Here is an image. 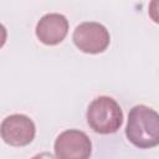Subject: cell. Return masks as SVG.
Instances as JSON below:
<instances>
[{
  "mask_svg": "<svg viewBox=\"0 0 159 159\" xmlns=\"http://www.w3.org/2000/svg\"><path fill=\"white\" fill-rule=\"evenodd\" d=\"M53 149L57 159H89L92 143L84 132L67 129L58 134Z\"/></svg>",
  "mask_w": 159,
  "mask_h": 159,
  "instance_id": "cell-4",
  "label": "cell"
},
{
  "mask_svg": "<svg viewBox=\"0 0 159 159\" xmlns=\"http://www.w3.org/2000/svg\"><path fill=\"white\" fill-rule=\"evenodd\" d=\"M68 32V20L62 14L50 12L43 15L36 25L37 39L48 46L60 43Z\"/></svg>",
  "mask_w": 159,
  "mask_h": 159,
  "instance_id": "cell-6",
  "label": "cell"
},
{
  "mask_svg": "<svg viewBox=\"0 0 159 159\" xmlns=\"http://www.w3.org/2000/svg\"><path fill=\"white\" fill-rule=\"evenodd\" d=\"M72 40L77 48L82 52L99 53L107 50L111 36L108 30L102 24L96 21H86L75 29Z\"/></svg>",
  "mask_w": 159,
  "mask_h": 159,
  "instance_id": "cell-3",
  "label": "cell"
},
{
  "mask_svg": "<svg viewBox=\"0 0 159 159\" xmlns=\"http://www.w3.org/2000/svg\"><path fill=\"white\" fill-rule=\"evenodd\" d=\"M148 14L154 22L159 24V0H153L149 2Z\"/></svg>",
  "mask_w": 159,
  "mask_h": 159,
  "instance_id": "cell-7",
  "label": "cell"
},
{
  "mask_svg": "<svg viewBox=\"0 0 159 159\" xmlns=\"http://www.w3.org/2000/svg\"><path fill=\"white\" fill-rule=\"evenodd\" d=\"M31 159H55V157H53L51 153L43 152V153H40V154H36V155L32 157Z\"/></svg>",
  "mask_w": 159,
  "mask_h": 159,
  "instance_id": "cell-8",
  "label": "cell"
},
{
  "mask_svg": "<svg viewBox=\"0 0 159 159\" xmlns=\"http://www.w3.org/2000/svg\"><path fill=\"white\" fill-rule=\"evenodd\" d=\"M1 138L12 147H24L30 144L36 133L34 120L25 114H11L1 122Z\"/></svg>",
  "mask_w": 159,
  "mask_h": 159,
  "instance_id": "cell-5",
  "label": "cell"
},
{
  "mask_svg": "<svg viewBox=\"0 0 159 159\" xmlns=\"http://www.w3.org/2000/svg\"><path fill=\"white\" fill-rule=\"evenodd\" d=\"M87 123L96 133H116L123 123L122 108L112 97L99 96L88 106Z\"/></svg>",
  "mask_w": 159,
  "mask_h": 159,
  "instance_id": "cell-2",
  "label": "cell"
},
{
  "mask_svg": "<svg viewBox=\"0 0 159 159\" xmlns=\"http://www.w3.org/2000/svg\"><path fill=\"white\" fill-rule=\"evenodd\" d=\"M125 135L140 149L159 145V113L144 104L134 106L128 114Z\"/></svg>",
  "mask_w": 159,
  "mask_h": 159,
  "instance_id": "cell-1",
  "label": "cell"
}]
</instances>
